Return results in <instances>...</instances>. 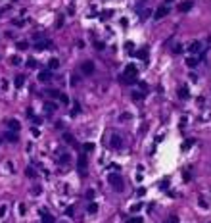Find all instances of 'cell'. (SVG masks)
Here are the masks:
<instances>
[{
  "label": "cell",
  "instance_id": "1f68e13d",
  "mask_svg": "<svg viewBox=\"0 0 211 223\" xmlns=\"http://www.w3.org/2000/svg\"><path fill=\"white\" fill-rule=\"evenodd\" d=\"M25 173H27V177H35V171H33V167H27V169H25Z\"/></svg>",
  "mask_w": 211,
  "mask_h": 223
},
{
  "label": "cell",
  "instance_id": "4316f807",
  "mask_svg": "<svg viewBox=\"0 0 211 223\" xmlns=\"http://www.w3.org/2000/svg\"><path fill=\"white\" fill-rule=\"evenodd\" d=\"M165 223H178V217L177 215H169L167 219H165Z\"/></svg>",
  "mask_w": 211,
  "mask_h": 223
},
{
  "label": "cell",
  "instance_id": "5b68a950",
  "mask_svg": "<svg viewBox=\"0 0 211 223\" xmlns=\"http://www.w3.org/2000/svg\"><path fill=\"white\" fill-rule=\"evenodd\" d=\"M48 46H50V40H46V39H36L35 40V50H39V52L46 50Z\"/></svg>",
  "mask_w": 211,
  "mask_h": 223
},
{
  "label": "cell",
  "instance_id": "484cf974",
  "mask_svg": "<svg viewBox=\"0 0 211 223\" xmlns=\"http://www.w3.org/2000/svg\"><path fill=\"white\" fill-rule=\"evenodd\" d=\"M46 94H48L50 98H60V92H58V91H54V89H52V91H48Z\"/></svg>",
  "mask_w": 211,
  "mask_h": 223
},
{
  "label": "cell",
  "instance_id": "52a82bcc",
  "mask_svg": "<svg viewBox=\"0 0 211 223\" xmlns=\"http://www.w3.org/2000/svg\"><path fill=\"white\" fill-rule=\"evenodd\" d=\"M125 77H133V79H136V75H138V69H136V65H133V64H129L127 65V69H125V73H123Z\"/></svg>",
  "mask_w": 211,
  "mask_h": 223
},
{
  "label": "cell",
  "instance_id": "cb8c5ba5",
  "mask_svg": "<svg viewBox=\"0 0 211 223\" xmlns=\"http://www.w3.org/2000/svg\"><path fill=\"white\" fill-rule=\"evenodd\" d=\"M69 154H61V156H60V164H69Z\"/></svg>",
  "mask_w": 211,
  "mask_h": 223
},
{
  "label": "cell",
  "instance_id": "7bdbcfd3",
  "mask_svg": "<svg viewBox=\"0 0 211 223\" xmlns=\"http://www.w3.org/2000/svg\"><path fill=\"white\" fill-rule=\"evenodd\" d=\"M31 133H33L35 137H39V135H40V131H39V129H35V127H33V131H31Z\"/></svg>",
  "mask_w": 211,
  "mask_h": 223
},
{
  "label": "cell",
  "instance_id": "ac0fdd59",
  "mask_svg": "<svg viewBox=\"0 0 211 223\" xmlns=\"http://www.w3.org/2000/svg\"><path fill=\"white\" fill-rule=\"evenodd\" d=\"M87 212H88V214H96V212H98V204H96V202H90L88 208H87Z\"/></svg>",
  "mask_w": 211,
  "mask_h": 223
},
{
  "label": "cell",
  "instance_id": "2e32d148",
  "mask_svg": "<svg viewBox=\"0 0 211 223\" xmlns=\"http://www.w3.org/2000/svg\"><path fill=\"white\" fill-rule=\"evenodd\" d=\"M58 67H60V60H58V58H52V60L48 62V69L54 71V69H58Z\"/></svg>",
  "mask_w": 211,
  "mask_h": 223
},
{
  "label": "cell",
  "instance_id": "7c38bea8",
  "mask_svg": "<svg viewBox=\"0 0 211 223\" xmlns=\"http://www.w3.org/2000/svg\"><path fill=\"white\" fill-rule=\"evenodd\" d=\"M8 127H10V131H19V121L17 119H8Z\"/></svg>",
  "mask_w": 211,
  "mask_h": 223
},
{
  "label": "cell",
  "instance_id": "836d02e7",
  "mask_svg": "<svg viewBox=\"0 0 211 223\" xmlns=\"http://www.w3.org/2000/svg\"><path fill=\"white\" fill-rule=\"evenodd\" d=\"M17 48H19V50H25V48H27V43H25V40H21V43H17Z\"/></svg>",
  "mask_w": 211,
  "mask_h": 223
},
{
  "label": "cell",
  "instance_id": "ffe728a7",
  "mask_svg": "<svg viewBox=\"0 0 211 223\" xmlns=\"http://www.w3.org/2000/svg\"><path fill=\"white\" fill-rule=\"evenodd\" d=\"M44 110L48 112V113H50V110L54 112V110H56V104H54V102H46V104H44Z\"/></svg>",
  "mask_w": 211,
  "mask_h": 223
},
{
  "label": "cell",
  "instance_id": "8992f818",
  "mask_svg": "<svg viewBox=\"0 0 211 223\" xmlns=\"http://www.w3.org/2000/svg\"><path fill=\"white\" fill-rule=\"evenodd\" d=\"M109 144H112V148H121L123 146V139H121V135H112V139H109Z\"/></svg>",
  "mask_w": 211,
  "mask_h": 223
},
{
  "label": "cell",
  "instance_id": "ba28073f",
  "mask_svg": "<svg viewBox=\"0 0 211 223\" xmlns=\"http://www.w3.org/2000/svg\"><path fill=\"white\" fill-rule=\"evenodd\" d=\"M202 50V43L200 40H192V43L188 44V52L190 54H196V52H200Z\"/></svg>",
  "mask_w": 211,
  "mask_h": 223
},
{
  "label": "cell",
  "instance_id": "6da1fadb",
  "mask_svg": "<svg viewBox=\"0 0 211 223\" xmlns=\"http://www.w3.org/2000/svg\"><path fill=\"white\" fill-rule=\"evenodd\" d=\"M108 181H109V185H112V189H115L117 193H121V190H123V186H125V181H123V177H121L119 173H109Z\"/></svg>",
  "mask_w": 211,
  "mask_h": 223
},
{
  "label": "cell",
  "instance_id": "4fadbf2b",
  "mask_svg": "<svg viewBox=\"0 0 211 223\" xmlns=\"http://www.w3.org/2000/svg\"><path fill=\"white\" fill-rule=\"evenodd\" d=\"M54 215H50L46 210H42V223H54Z\"/></svg>",
  "mask_w": 211,
  "mask_h": 223
},
{
  "label": "cell",
  "instance_id": "7a4b0ae2",
  "mask_svg": "<svg viewBox=\"0 0 211 223\" xmlns=\"http://www.w3.org/2000/svg\"><path fill=\"white\" fill-rule=\"evenodd\" d=\"M81 73L83 75H92L94 73V62H90V60L83 62L81 64Z\"/></svg>",
  "mask_w": 211,
  "mask_h": 223
},
{
  "label": "cell",
  "instance_id": "5bb4252c",
  "mask_svg": "<svg viewBox=\"0 0 211 223\" xmlns=\"http://www.w3.org/2000/svg\"><path fill=\"white\" fill-rule=\"evenodd\" d=\"M178 96H181L182 100L190 98V91H188V87H181V89H178Z\"/></svg>",
  "mask_w": 211,
  "mask_h": 223
},
{
  "label": "cell",
  "instance_id": "f35d334b",
  "mask_svg": "<svg viewBox=\"0 0 211 223\" xmlns=\"http://www.w3.org/2000/svg\"><path fill=\"white\" fill-rule=\"evenodd\" d=\"M87 198H88V200H92V198H94V190H92V189H90V190H87Z\"/></svg>",
  "mask_w": 211,
  "mask_h": 223
},
{
  "label": "cell",
  "instance_id": "9a60e30c",
  "mask_svg": "<svg viewBox=\"0 0 211 223\" xmlns=\"http://www.w3.org/2000/svg\"><path fill=\"white\" fill-rule=\"evenodd\" d=\"M63 141H67V144H71V146H77V141H75V137L69 133H65L63 135Z\"/></svg>",
  "mask_w": 211,
  "mask_h": 223
},
{
  "label": "cell",
  "instance_id": "3957f363",
  "mask_svg": "<svg viewBox=\"0 0 211 223\" xmlns=\"http://www.w3.org/2000/svg\"><path fill=\"white\" fill-rule=\"evenodd\" d=\"M169 12H171V8H169V6H159L154 12V19H156V21H157V19H163L165 15H169Z\"/></svg>",
  "mask_w": 211,
  "mask_h": 223
},
{
  "label": "cell",
  "instance_id": "44dd1931",
  "mask_svg": "<svg viewBox=\"0 0 211 223\" xmlns=\"http://www.w3.org/2000/svg\"><path fill=\"white\" fill-rule=\"evenodd\" d=\"M83 150H84V154H87V152H92V150H94V144H92V142H84Z\"/></svg>",
  "mask_w": 211,
  "mask_h": 223
},
{
  "label": "cell",
  "instance_id": "83f0119b",
  "mask_svg": "<svg viewBox=\"0 0 211 223\" xmlns=\"http://www.w3.org/2000/svg\"><path fill=\"white\" fill-rule=\"evenodd\" d=\"M112 15H113V12H112V10H104V12H102V18H104V19L112 18Z\"/></svg>",
  "mask_w": 211,
  "mask_h": 223
},
{
  "label": "cell",
  "instance_id": "d4e9b609",
  "mask_svg": "<svg viewBox=\"0 0 211 223\" xmlns=\"http://www.w3.org/2000/svg\"><path fill=\"white\" fill-rule=\"evenodd\" d=\"M121 79H123V83H127V85H133V83H136V79H133V77H121Z\"/></svg>",
  "mask_w": 211,
  "mask_h": 223
},
{
  "label": "cell",
  "instance_id": "f1b7e54d",
  "mask_svg": "<svg viewBox=\"0 0 211 223\" xmlns=\"http://www.w3.org/2000/svg\"><path fill=\"white\" fill-rule=\"evenodd\" d=\"M27 67H36V60L35 58H29L27 60Z\"/></svg>",
  "mask_w": 211,
  "mask_h": 223
},
{
  "label": "cell",
  "instance_id": "30bf717a",
  "mask_svg": "<svg viewBox=\"0 0 211 223\" xmlns=\"http://www.w3.org/2000/svg\"><path fill=\"white\" fill-rule=\"evenodd\" d=\"M178 10H181L182 14L184 12H190V10H192V2H190V0H184V2L178 4Z\"/></svg>",
  "mask_w": 211,
  "mask_h": 223
},
{
  "label": "cell",
  "instance_id": "f546056e",
  "mask_svg": "<svg viewBox=\"0 0 211 223\" xmlns=\"http://www.w3.org/2000/svg\"><path fill=\"white\" fill-rule=\"evenodd\" d=\"M192 144H194V141H192V139H190V141H184V144H182V150L190 148V146H192Z\"/></svg>",
  "mask_w": 211,
  "mask_h": 223
},
{
  "label": "cell",
  "instance_id": "9c48e42d",
  "mask_svg": "<svg viewBox=\"0 0 211 223\" xmlns=\"http://www.w3.org/2000/svg\"><path fill=\"white\" fill-rule=\"evenodd\" d=\"M52 79V71L50 69H44V71H40V73H39V81L40 83H48Z\"/></svg>",
  "mask_w": 211,
  "mask_h": 223
},
{
  "label": "cell",
  "instance_id": "8d00e7d4",
  "mask_svg": "<svg viewBox=\"0 0 211 223\" xmlns=\"http://www.w3.org/2000/svg\"><path fill=\"white\" fill-rule=\"evenodd\" d=\"M136 56H138V58H142V60H146L148 52H146V50H142V52H136Z\"/></svg>",
  "mask_w": 211,
  "mask_h": 223
},
{
  "label": "cell",
  "instance_id": "277c9868",
  "mask_svg": "<svg viewBox=\"0 0 211 223\" xmlns=\"http://www.w3.org/2000/svg\"><path fill=\"white\" fill-rule=\"evenodd\" d=\"M79 175H81V177H87V154H81V156H79Z\"/></svg>",
  "mask_w": 211,
  "mask_h": 223
},
{
  "label": "cell",
  "instance_id": "e0dca14e",
  "mask_svg": "<svg viewBox=\"0 0 211 223\" xmlns=\"http://www.w3.org/2000/svg\"><path fill=\"white\" fill-rule=\"evenodd\" d=\"M23 83H25V77H23V75H15V79H14V85L17 87V89H21V87H23Z\"/></svg>",
  "mask_w": 211,
  "mask_h": 223
},
{
  "label": "cell",
  "instance_id": "8fae6325",
  "mask_svg": "<svg viewBox=\"0 0 211 223\" xmlns=\"http://www.w3.org/2000/svg\"><path fill=\"white\" fill-rule=\"evenodd\" d=\"M4 139L10 142H17L19 141V137H17V133H14V131H8V133H4Z\"/></svg>",
  "mask_w": 211,
  "mask_h": 223
},
{
  "label": "cell",
  "instance_id": "d6986e66",
  "mask_svg": "<svg viewBox=\"0 0 211 223\" xmlns=\"http://www.w3.org/2000/svg\"><path fill=\"white\" fill-rule=\"evenodd\" d=\"M186 65L190 67V69H194V67L198 65V60H194V58H188V60H186Z\"/></svg>",
  "mask_w": 211,
  "mask_h": 223
},
{
  "label": "cell",
  "instance_id": "603a6c76",
  "mask_svg": "<svg viewBox=\"0 0 211 223\" xmlns=\"http://www.w3.org/2000/svg\"><path fill=\"white\" fill-rule=\"evenodd\" d=\"M144 219H142L140 215H134V217H131V219H127V223H142Z\"/></svg>",
  "mask_w": 211,
  "mask_h": 223
},
{
  "label": "cell",
  "instance_id": "ee69618b",
  "mask_svg": "<svg viewBox=\"0 0 211 223\" xmlns=\"http://www.w3.org/2000/svg\"><path fill=\"white\" fill-rule=\"evenodd\" d=\"M165 2H167V4H169V2H175V0H165Z\"/></svg>",
  "mask_w": 211,
  "mask_h": 223
},
{
  "label": "cell",
  "instance_id": "b9f144b4",
  "mask_svg": "<svg viewBox=\"0 0 211 223\" xmlns=\"http://www.w3.org/2000/svg\"><path fill=\"white\" fill-rule=\"evenodd\" d=\"M17 210H19V214H25V206H23V204H19Z\"/></svg>",
  "mask_w": 211,
  "mask_h": 223
},
{
  "label": "cell",
  "instance_id": "7402d4cb",
  "mask_svg": "<svg viewBox=\"0 0 211 223\" xmlns=\"http://www.w3.org/2000/svg\"><path fill=\"white\" fill-rule=\"evenodd\" d=\"M10 64H12V65H19L21 58H19V56H12V58H10Z\"/></svg>",
  "mask_w": 211,
  "mask_h": 223
},
{
  "label": "cell",
  "instance_id": "4dcf8cb0",
  "mask_svg": "<svg viewBox=\"0 0 211 223\" xmlns=\"http://www.w3.org/2000/svg\"><path fill=\"white\" fill-rule=\"evenodd\" d=\"M60 100L63 102V104H69V96L67 94H60Z\"/></svg>",
  "mask_w": 211,
  "mask_h": 223
},
{
  "label": "cell",
  "instance_id": "d590c367",
  "mask_svg": "<svg viewBox=\"0 0 211 223\" xmlns=\"http://www.w3.org/2000/svg\"><path fill=\"white\" fill-rule=\"evenodd\" d=\"M65 214H67V215H69V217H71L73 214H75V208H73V206H69V208H67V210H65Z\"/></svg>",
  "mask_w": 211,
  "mask_h": 223
},
{
  "label": "cell",
  "instance_id": "ab89813d",
  "mask_svg": "<svg viewBox=\"0 0 211 223\" xmlns=\"http://www.w3.org/2000/svg\"><path fill=\"white\" fill-rule=\"evenodd\" d=\"M200 206H202V208H203V210H207V202H205L203 198H200Z\"/></svg>",
  "mask_w": 211,
  "mask_h": 223
},
{
  "label": "cell",
  "instance_id": "74e56055",
  "mask_svg": "<svg viewBox=\"0 0 211 223\" xmlns=\"http://www.w3.org/2000/svg\"><path fill=\"white\" fill-rule=\"evenodd\" d=\"M6 212H8V208H6V206H0V217H4V215H6Z\"/></svg>",
  "mask_w": 211,
  "mask_h": 223
},
{
  "label": "cell",
  "instance_id": "60d3db41",
  "mask_svg": "<svg viewBox=\"0 0 211 223\" xmlns=\"http://www.w3.org/2000/svg\"><path fill=\"white\" fill-rule=\"evenodd\" d=\"M173 52H175V54H181V52H182V46H177V48L173 50Z\"/></svg>",
  "mask_w": 211,
  "mask_h": 223
},
{
  "label": "cell",
  "instance_id": "e575fe53",
  "mask_svg": "<svg viewBox=\"0 0 211 223\" xmlns=\"http://www.w3.org/2000/svg\"><path fill=\"white\" fill-rule=\"evenodd\" d=\"M79 112H81V106H79V104H75V106H73V112H71V113H73V116H77Z\"/></svg>",
  "mask_w": 211,
  "mask_h": 223
},
{
  "label": "cell",
  "instance_id": "d6a6232c",
  "mask_svg": "<svg viewBox=\"0 0 211 223\" xmlns=\"http://www.w3.org/2000/svg\"><path fill=\"white\" fill-rule=\"evenodd\" d=\"M31 193H33L35 196H39V194H40V186H33V189H31Z\"/></svg>",
  "mask_w": 211,
  "mask_h": 223
}]
</instances>
